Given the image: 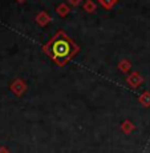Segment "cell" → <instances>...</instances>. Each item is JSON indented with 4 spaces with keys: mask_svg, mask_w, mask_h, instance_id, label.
Returning <instances> with one entry per match:
<instances>
[{
    "mask_svg": "<svg viewBox=\"0 0 150 153\" xmlns=\"http://www.w3.org/2000/svg\"><path fill=\"white\" fill-rule=\"evenodd\" d=\"M10 89L13 92V95L21 96L23 93L27 91V84H25V81L21 80V79H15L10 85Z\"/></svg>",
    "mask_w": 150,
    "mask_h": 153,
    "instance_id": "obj_2",
    "label": "cell"
},
{
    "mask_svg": "<svg viewBox=\"0 0 150 153\" xmlns=\"http://www.w3.org/2000/svg\"><path fill=\"white\" fill-rule=\"evenodd\" d=\"M97 1H98V4L101 5V7H104L105 10H112V8L117 4L118 0H97Z\"/></svg>",
    "mask_w": 150,
    "mask_h": 153,
    "instance_id": "obj_8",
    "label": "cell"
},
{
    "mask_svg": "<svg viewBox=\"0 0 150 153\" xmlns=\"http://www.w3.org/2000/svg\"><path fill=\"white\" fill-rule=\"evenodd\" d=\"M130 68H132V63L129 60H126V59H122V60L118 63V69L123 73H126L128 71H130Z\"/></svg>",
    "mask_w": 150,
    "mask_h": 153,
    "instance_id": "obj_7",
    "label": "cell"
},
{
    "mask_svg": "<svg viewBox=\"0 0 150 153\" xmlns=\"http://www.w3.org/2000/svg\"><path fill=\"white\" fill-rule=\"evenodd\" d=\"M67 1H68L70 5H73V7H76V5H78V4H80V3L82 1V0H67Z\"/></svg>",
    "mask_w": 150,
    "mask_h": 153,
    "instance_id": "obj_11",
    "label": "cell"
},
{
    "mask_svg": "<svg viewBox=\"0 0 150 153\" xmlns=\"http://www.w3.org/2000/svg\"><path fill=\"white\" fill-rule=\"evenodd\" d=\"M16 1H17V3H24L25 0H16Z\"/></svg>",
    "mask_w": 150,
    "mask_h": 153,
    "instance_id": "obj_13",
    "label": "cell"
},
{
    "mask_svg": "<svg viewBox=\"0 0 150 153\" xmlns=\"http://www.w3.org/2000/svg\"><path fill=\"white\" fill-rule=\"evenodd\" d=\"M44 53H47L58 67L68 64L80 51L77 45L64 31H57L48 43L43 47Z\"/></svg>",
    "mask_w": 150,
    "mask_h": 153,
    "instance_id": "obj_1",
    "label": "cell"
},
{
    "mask_svg": "<svg viewBox=\"0 0 150 153\" xmlns=\"http://www.w3.org/2000/svg\"><path fill=\"white\" fill-rule=\"evenodd\" d=\"M69 12H70V7L68 4H65V3H61V4H58L57 7H56V13H57L60 17L68 16Z\"/></svg>",
    "mask_w": 150,
    "mask_h": 153,
    "instance_id": "obj_5",
    "label": "cell"
},
{
    "mask_svg": "<svg viewBox=\"0 0 150 153\" xmlns=\"http://www.w3.org/2000/svg\"><path fill=\"white\" fill-rule=\"evenodd\" d=\"M126 83L130 85L132 88H138L141 84L143 83V77L137 72V71H133V72L126 77Z\"/></svg>",
    "mask_w": 150,
    "mask_h": 153,
    "instance_id": "obj_3",
    "label": "cell"
},
{
    "mask_svg": "<svg viewBox=\"0 0 150 153\" xmlns=\"http://www.w3.org/2000/svg\"><path fill=\"white\" fill-rule=\"evenodd\" d=\"M121 129H122L123 133L129 134V133H130V132L134 129V125H133V123H132V121L126 120V121H123V124H122V126H121Z\"/></svg>",
    "mask_w": 150,
    "mask_h": 153,
    "instance_id": "obj_10",
    "label": "cell"
},
{
    "mask_svg": "<svg viewBox=\"0 0 150 153\" xmlns=\"http://www.w3.org/2000/svg\"><path fill=\"white\" fill-rule=\"evenodd\" d=\"M35 20H36V23L40 25V27H45L48 23H51L52 17L48 15V12H45V11H41L36 15V17H35Z\"/></svg>",
    "mask_w": 150,
    "mask_h": 153,
    "instance_id": "obj_4",
    "label": "cell"
},
{
    "mask_svg": "<svg viewBox=\"0 0 150 153\" xmlns=\"http://www.w3.org/2000/svg\"><path fill=\"white\" fill-rule=\"evenodd\" d=\"M0 153H10V151L5 146H0Z\"/></svg>",
    "mask_w": 150,
    "mask_h": 153,
    "instance_id": "obj_12",
    "label": "cell"
},
{
    "mask_svg": "<svg viewBox=\"0 0 150 153\" xmlns=\"http://www.w3.org/2000/svg\"><path fill=\"white\" fill-rule=\"evenodd\" d=\"M82 8H84V11L85 12H88V13H95L96 10H97V5H96V3L93 1V0H85Z\"/></svg>",
    "mask_w": 150,
    "mask_h": 153,
    "instance_id": "obj_6",
    "label": "cell"
},
{
    "mask_svg": "<svg viewBox=\"0 0 150 153\" xmlns=\"http://www.w3.org/2000/svg\"><path fill=\"white\" fill-rule=\"evenodd\" d=\"M138 100H140V102L143 105V107H150V92L149 91H146V92H143L142 95L138 97Z\"/></svg>",
    "mask_w": 150,
    "mask_h": 153,
    "instance_id": "obj_9",
    "label": "cell"
}]
</instances>
